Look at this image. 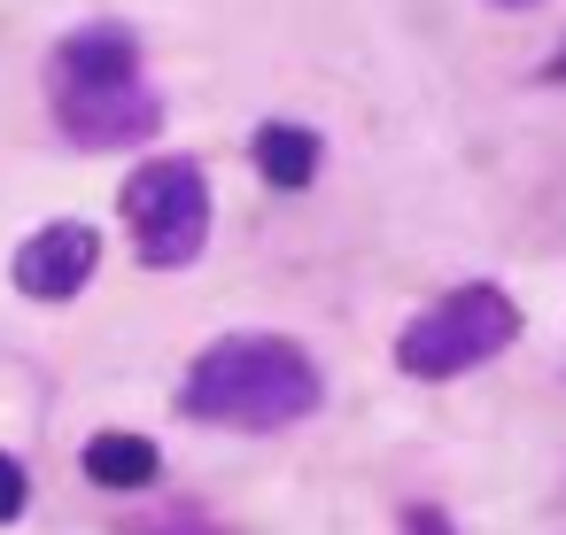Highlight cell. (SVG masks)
Segmentation results:
<instances>
[{
	"label": "cell",
	"mask_w": 566,
	"mask_h": 535,
	"mask_svg": "<svg viewBox=\"0 0 566 535\" xmlns=\"http://www.w3.org/2000/svg\"><path fill=\"white\" fill-rule=\"evenodd\" d=\"M520 342V303L496 287V280H465V287H442L427 311L403 318L396 334V365L411 380H458L473 365H489L496 349Z\"/></svg>",
	"instance_id": "obj_3"
},
{
	"label": "cell",
	"mask_w": 566,
	"mask_h": 535,
	"mask_svg": "<svg viewBox=\"0 0 566 535\" xmlns=\"http://www.w3.org/2000/svg\"><path fill=\"white\" fill-rule=\"evenodd\" d=\"M156 473H164V450H156L140 427H102V434L86 442V481H94V489L133 496V489H148Z\"/></svg>",
	"instance_id": "obj_6"
},
{
	"label": "cell",
	"mask_w": 566,
	"mask_h": 535,
	"mask_svg": "<svg viewBox=\"0 0 566 535\" xmlns=\"http://www.w3.org/2000/svg\"><path fill=\"white\" fill-rule=\"evenodd\" d=\"M102 272V233L86 225V218H48L32 241H17V256H9V280H17V295H32V303H71L86 280Z\"/></svg>",
	"instance_id": "obj_5"
},
{
	"label": "cell",
	"mask_w": 566,
	"mask_h": 535,
	"mask_svg": "<svg viewBox=\"0 0 566 535\" xmlns=\"http://www.w3.org/2000/svg\"><path fill=\"white\" fill-rule=\"evenodd\" d=\"M48 109H55V133L86 156H125L164 125V94H156L140 40L125 24H78L55 40Z\"/></svg>",
	"instance_id": "obj_2"
},
{
	"label": "cell",
	"mask_w": 566,
	"mask_h": 535,
	"mask_svg": "<svg viewBox=\"0 0 566 535\" xmlns=\"http://www.w3.org/2000/svg\"><path fill=\"white\" fill-rule=\"evenodd\" d=\"M496 9H535V0H496Z\"/></svg>",
	"instance_id": "obj_12"
},
{
	"label": "cell",
	"mask_w": 566,
	"mask_h": 535,
	"mask_svg": "<svg viewBox=\"0 0 566 535\" xmlns=\"http://www.w3.org/2000/svg\"><path fill=\"white\" fill-rule=\"evenodd\" d=\"M249 156H256V171L280 187V195H295V187H311L318 179V133L311 125H295V117H264L256 125V140H249Z\"/></svg>",
	"instance_id": "obj_7"
},
{
	"label": "cell",
	"mask_w": 566,
	"mask_h": 535,
	"mask_svg": "<svg viewBox=\"0 0 566 535\" xmlns=\"http://www.w3.org/2000/svg\"><path fill=\"white\" fill-rule=\"evenodd\" d=\"M140 535H226V527H202V520H156V527H140Z\"/></svg>",
	"instance_id": "obj_10"
},
{
	"label": "cell",
	"mask_w": 566,
	"mask_h": 535,
	"mask_svg": "<svg viewBox=\"0 0 566 535\" xmlns=\"http://www.w3.org/2000/svg\"><path fill=\"white\" fill-rule=\"evenodd\" d=\"M171 403H179V419H202V427L280 434L326 403V373L311 365V349L295 334H218L195 349Z\"/></svg>",
	"instance_id": "obj_1"
},
{
	"label": "cell",
	"mask_w": 566,
	"mask_h": 535,
	"mask_svg": "<svg viewBox=\"0 0 566 535\" xmlns=\"http://www.w3.org/2000/svg\"><path fill=\"white\" fill-rule=\"evenodd\" d=\"M403 527H411V535H458V527H450L434 504H411V512H403Z\"/></svg>",
	"instance_id": "obj_9"
},
{
	"label": "cell",
	"mask_w": 566,
	"mask_h": 535,
	"mask_svg": "<svg viewBox=\"0 0 566 535\" xmlns=\"http://www.w3.org/2000/svg\"><path fill=\"white\" fill-rule=\"evenodd\" d=\"M133 256L148 272H179L210 249V179L195 156H148L125 187H117Z\"/></svg>",
	"instance_id": "obj_4"
},
{
	"label": "cell",
	"mask_w": 566,
	"mask_h": 535,
	"mask_svg": "<svg viewBox=\"0 0 566 535\" xmlns=\"http://www.w3.org/2000/svg\"><path fill=\"white\" fill-rule=\"evenodd\" d=\"M24 504H32V473H24L9 450H0V527H9V520H24Z\"/></svg>",
	"instance_id": "obj_8"
},
{
	"label": "cell",
	"mask_w": 566,
	"mask_h": 535,
	"mask_svg": "<svg viewBox=\"0 0 566 535\" xmlns=\"http://www.w3.org/2000/svg\"><path fill=\"white\" fill-rule=\"evenodd\" d=\"M551 78H566V48H558V55H551Z\"/></svg>",
	"instance_id": "obj_11"
}]
</instances>
